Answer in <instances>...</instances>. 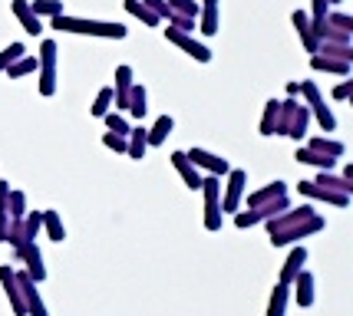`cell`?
Wrapping results in <instances>:
<instances>
[{
    "label": "cell",
    "instance_id": "1",
    "mask_svg": "<svg viewBox=\"0 0 353 316\" xmlns=\"http://www.w3.org/2000/svg\"><path fill=\"white\" fill-rule=\"evenodd\" d=\"M268 231H271V244L284 247V244H294V241H301V238H307V234L323 231V218L310 204H304V208H297V211L288 208L268 221Z\"/></svg>",
    "mask_w": 353,
    "mask_h": 316
},
{
    "label": "cell",
    "instance_id": "2",
    "mask_svg": "<svg viewBox=\"0 0 353 316\" xmlns=\"http://www.w3.org/2000/svg\"><path fill=\"white\" fill-rule=\"evenodd\" d=\"M50 27L63 33H86V36H103V40H123L125 27L123 23H109V20H86V17H70L66 10L50 17Z\"/></svg>",
    "mask_w": 353,
    "mask_h": 316
},
{
    "label": "cell",
    "instance_id": "3",
    "mask_svg": "<svg viewBox=\"0 0 353 316\" xmlns=\"http://www.w3.org/2000/svg\"><path fill=\"white\" fill-rule=\"evenodd\" d=\"M307 125H310V109L297 103V96H288L281 103V136H291L301 142L307 136Z\"/></svg>",
    "mask_w": 353,
    "mask_h": 316
},
{
    "label": "cell",
    "instance_id": "4",
    "mask_svg": "<svg viewBox=\"0 0 353 316\" xmlns=\"http://www.w3.org/2000/svg\"><path fill=\"white\" fill-rule=\"evenodd\" d=\"M57 53L60 46L53 40L40 43V56H37V76H40V96H53L57 92Z\"/></svg>",
    "mask_w": 353,
    "mask_h": 316
},
{
    "label": "cell",
    "instance_id": "5",
    "mask_svg": "<svg viewBox=\"0 0 353 316\" xmlns=\"http://www.w3.org/2000/svg\"><path fill=\"white\" fill-rule=\"evenodd\" d=\"M201 195H205V227L221 231V178L218 175H201Z\"/></svg>",
    "mask_w": 353,
    "mask_h": 316
},
{
    "label": "cell",
    "instance_id": "6",
    "mask_svg": "<svg viewBox=\"0 0 353 316\" xmlns=\"http://www.w3.org/2000/svg\"><path fill=\"white\" fill-rule=\"evenodd\" d=\"M301 96L307 99L310 116L317 119V125H321L323 132H334V129H337V119H334V112L327 109V103H323V96H321V89H317L314 79H304V83H301Z\"/></svg>",
    "mask_w": 353,
    "mask_h": 316
},
{
    "label": "cell",
    "instance_id": "7",
    "mask_svg": "<svg viewBox=\"0 0 353 316\" xmlns=\"http://www.w3.org/2000/svg\"><path fill=\"white\" fill-rule=\"evenodd\" d=\"M245 185H248V171L245 168H228V181H225V198H221V214L228 211L234 214L241 198H245Z\"/></svg>",
    "mask_w": 353,
    "mask_h": 316
},
{
    "label": "cell",
    "instance_id": "8",
    "mask_svg": "<svg viewBox=\"0 0 353 316\" xmlns=\"http://www.w3.org/2000/svg\"><path fill=\"white\" fill-rule=\"evenodd\" d=\"M185 155H188V162L199 168V171H208V175H218V178H221V175H228V168H231L225 155H215V151L199 149V145H195V149H188Z\"/></svg>",
    "mask_w": 353,
    "mask_h": 316
},
{
    "label": "cell",
    "instance_id": "9",
    "mask_svg": "<svg viewBox=\"0 0 353 316\" xmlns=\"http://www.w3.org/2000/svg\"><path fill=\"white\" fill-rule=\"evenodd\" d=\"M165 40H169V43H175V46H182L192 60L212 63V50H208L205 43H199L192 33H182V30H175V27H165Z\"/></svg>",
    "mask_w": 353,
    "mask_h": 316
},
{
    "label": "cell",
    "instance_id": "10",
    "mask_svg": "<svg viewBox=\"0 0 353 316\" xmlns=\"http://www.w3.org/2000/svg\"><path fill=\"white\" fill-rule=\"evenodd\" d=\"M297 191H301V195H307V198H314V201H327V204H334V208H347V204H350V195L334 191V188L317 185V181H301V185H297Z\"/></svg>",
    "mask_w": 353,
    "mask_h": 316
},
{
    "label": "cell",
    "instance_id": "11",
    "mask_svg": "<svg viewBox=\"0 0 353 316\" xmlns=\"http://www.w3.org/2000/svg\"><path fill=\"white\" fill-rule=\"evenodd\" d=\"M132 66H116V86H112V105L116 112L129 109V92H132Z\"/></svg>",
    "mask_w": 353,
    "mask_h": 316
},
{
    "label": "cell",
    "instance_id": "12",
    "mask_svg": "<svg viewBox=\"0 0 353 316\" xmlns=\"http://www.w3.org/2000/svg\"><path fill=\"white\" fill-rule=\"evenodd\" d=\"M10 10H14V17L20 20V27L30 33V36H40V33H43V20L30 10V0H10Z\"/></svg>",
    "mask_w": 353,
    "mask_h": 316
},
{
    "label": "cell",
    "instance_id": "13",
    "mask_svg": "<svg viewBox=\"0 0 353 316\" xmlns=\"http://www.w3.org/2000/svg\"><path fill=\"white\" fill-rule=\"evenodd\" d=\"M169 158H172V168L182 175L185 185H188L192 191H199V188H201V171L192 165V162H188V155H185V151H172Z\"/></svg>",
    "mask_w": 353,
    "mask_h": 316
},
{
    "label": "cell",
    "instance_id": "14",
    "mask_svg": "<svg viewBox=\"0 0 353 316\" xmlns=\"http://www.w3.org/2000/svg\"><path fill=\"white\" fill-rule=\"evenodd\" d=\"M291 23H294V30H297V36H301L304 50H307V53H317V36H314V27H310L307 10H294Z\"/></svg>",
    "mask_w": 353,
    "mask_h": 316
},
{
    "label": "cell",
    "instance_id": "15",
    "mask_svg": "<svg viewBox=\"0 0 353 316\" xmlns=\"http://www.w3.org/2000/svg\"><path fill=\"white\" fill-rule=\"evenodd\" d=\"M310 70H314V73L350 76L353 63H347V60H334V56H321V53H310Z\"/></svg>",
    "mask_w": 353,
    "mask_h": 316
},
{
    "label": "cell",
    "instance_id": "16",
    "mask_svg": "<svg viewBox=\"0 0 353 316\" xmlns=\"http://www.w3.org/2000/svg\"><path fill=\"white\" fill-rule=\"evenodd\" d=\"M291 284H294V300H297V306H304V310L314 306V273L301 271Z\"/></svg>",
    "mask_w": 353,
    "mask_h": 316
},
{
    "label": "cell",
    "instance_id": "17",
    "mask_svg": "<svg viewBox=\"0 0 353 316\" xmlns=\"http://www.w3.org/2000/svg\"><path fill=\"white\" fill-rule=\"evenodd\" d=\"M304 260H307V247H304V244H297V247L291 251V257H288V264L281 267V280H277V284H288V286H291L294 277L304 271Z\"/></svg>",
    "mask_w": 353,
    "mask_h": 316
},
{
    "label": "cell",
    "instance_id": "18",
    "mask_svg": "<svg viewBox=\"0 0 353 316\" xmlns=\"http://www.w3.org/2000/svg\"><path fill=\"white\" fill-rule=\"evenodd\" d=\"M284 195H288V185L284 181H271L268 188L248 195V208H264V204H271V201H277V198H284Z\"/></svg>",
    "mask_w": 353,
    "mask_h": 316
},
{
    "label": "cell",
    "instance_id": "19",
    "mask_svg": "<svg viewBox=\"0 0 353 316\" xmlns=\"http://www.w3.org/2000/svg\"><path fill=\"white\" fill-rule=\"evenodd\" d=\"M145 151H149V142H145V129H142V125L129 129V136H125V155H129L132 162H142V158H145Z\"/></svg>",
    "mask_w": 353,
    "mask_h": 316
},
{
    "label": "cell",
    "instance_id": "20",
    "mask_svg": "<svg viewBox=\"0 0 353 316\" xmlns=\"http://www.w3.org/2000/svg\"><path fill=\"white\" fill-rule=\"evenodd\" d=\"M294 158H297L301 165H314V168H321V171H334V165H337V158H327V155H321V151L307 149V145H301Z\"/></svg>",
    "mask_w": 353,
    "mask_h": 316
},
{
    "label": "cell",
    "instance_id": "21",
    "mask_svg": "<svg viewBox=\"0 0 353 316\" xmlns=\"http://www.w3.org/2000/svg\"><path fill=\"white\" fill-rule=\"evenodd\" d=\"M261 136H281V103L277 99H268V105H264Z\"/></svg>",
    "mask_w": 353,
    "mask_h": 316
},
{
    "label": "cell",
    "instance_id": "22",
    "mask_svg": "<svg viewBox=\"0 0 353 316\" xmlns=\"http://www.w3.org/2000/svg\"><path fill=\"white\" fill-rule=\"evenodd\" d=\"M172 129H175V119H172V116H159L152 129H145V142H149V149H152V145H162V142L172 136Z\"/></svg>",
    "mask_w": 353,
    "mask_h": 316
},
{
    "label": "cell",
    "instance_id": "23",
    "mask_svg": "<svg viewBox=\"0 0 353 316\" xmlns=\"http://www.w3.org/2000/svg\"><path fill=\"white\" fill-rule=\"evenodd\" d=\"M40 218H43V231H46V238H50V241H66V227H63V221H60V211H40Z\"/></svg>",
    "mask_w": 353,
    "mask_h": 316
},
{
    "label": "cell",
    "instance_id": "24",
    "mask_svg": "<svg viewBox=\"0 0 353 316\" xmlns=\"http://www.w3.org/2000/svg\"><path fill=\"white\" fill-rule=\"evenodd\" d=\"M307 149L321 151V155H327V158H343V155H347V145H343V142H337V138H323V136L310 138Z\"/></svg>",
    "mask_w": 353,
    "mask_h": 316
},
{
    "label": "cell",
    "instance_id": "25",
    "mask_svg": "<svg viewBox=\"0 0 353 316\" xmlns=\"http://www.w3.org/2000/svg\"><path fill=\"white\" fill-rule=\"evenodd\" d=\"M149 92H145V86H139V83H132V92H129V109H125V112H129V116H132V119H142V116H145V112H149Z\"/></svg>",
    "mask_w": 353,
    "mask_h": 316
},
{
    "label": "cell",
    "instance_id": "26",
    "mask_svg": "<svg viewBox=\"0 0 353 316\" xmlns=\"http://www.w3.org/2000/svg\"><path fill=\"white\" fill-rule=\"evenodd\" d=\"M317 53H321V56H334V60L353 63V46H350V43H337V40H321V43H317Z\"/></svg>",
    "mask_w": 353,
    "mask_h": 316
},
{
    "label": "cell",
    "instance_id": "27",
    "mask_svg": "<svg viewBox=\"0 0 353 316\" xmlns=\"http://www.w3.org/2000/svg\"><path fill=\"white\" fill-rule=\"evenodd\" d=\"M195 27H199L205 36H215L218 27H221V17H218V7H201L199 10V20H195Z\"/></svg>",
    "mask_w": 353,
    "mask_h": 316
},
{
    "label": "cell",
    "instance_id": "28",
    "mask_svg": "<svg viewBox=\"0 0 353 316\" xmlns=\"http://www.w3.org/2000/svg\"><path fill=\"white\" fill-rule=\"evenodd\" d=\"M314 181H317V185H327V188H334V191H343V195L353 198V181L343 178V175H334V171H321V175H317Z\"/></svg>",
    "mask_w": 353,
    "mask_h": 316
},
{
    "label": "cell",
    "instance_id": "29",
    "mask_svg": "<svg viewBox=\"0 0 353 316\" xmlns=\"http://www.w3.org/2000/svg\"><path fill=\"white\" fill-rule=\"evenodd\" d=\"M125 14H132L136 20H142L145 27H159V23H162V20H159V17H155L152 10L142 3V0H125Z\"/></svg>",
    "mask_w": 353,
    "mask_h": 316
},
{
    "label": "cell",
    "instance_id": "30",
    "mask_svg": "<svg viewBox=\"0 0 353 316\" xmlns=\"http://www.w3.org/2000/svg\"><path fill=\"white\" fill-rule=\"evenodd\" d=\"M3 73H7V79H20V76L37 73V56H27V53H23V56L10 63V66H7Z\"/></svg>",
    "mask_w": 353,
    "mask_h": 316
},
{
    "label": "cell",
    "instance_id": "31",
    "mask_svg": "<svg viewBox=\"0 0 353 316\" xmlns=\"http://www.w3.org/2000/svg\"><path fill=\"white\" fill-rule=\"evenodd\" d=\"M284 310H288V284H277L268 303V316H284Z\"/></svg>",
    "mask_w": 353,
    "mask_h": 316
},
{
    "label": "cell",
    "instance_id": "32",
    "mask_svg": "<svg viewBox=\"0 0 353 316\" xmlns=\"http://www.w3.org/2000/svg\"><path fill=\"white\" fill-rule=\"evenodd\" d=\"M327 14H330V3L327 0H310V27H314V36H317V30L323 27V20H327Z\"/></svg>",
    "mask_w": 353,
    "mask_h": 316
},
{
    "label": "cell",
    "instance_id": "33",
    "mask_svg": "<svg viewBox=\"0 0 353 316\" xmlns=\"http://www.w3.org/2000/svg\"><path fill=\"white\" fill-rule=\"evenodd\" d=\"M109 109H112V86H106V89H99L96 92V103L90 105V112L96 116V119H103Z\"/></svg>",
    "mask_w": 353,
    "mask_h": 316
},
{
    "label": "cell",
    "instance_id": "34",
    "mask_svg": "<svg viewBox=\"0 0 353 316\" xmlns=\"http://www.w3.org/2000/svg\"><path fill=\"white\" fill-rule=\"evenodd\" d=\"M103 119H106V129H109V132H116V136H129V129H132V125L125 122L123 112H116V109H109Z\"/></svg>",
    "mask_w": 353,
    "mask_h": 316
},
{
    "label": "cell",
    "instance_id": "35",
    "mask_svg": "<svg viewBox=\"0 0 353 316\" xmlns=\"http://www.w3.org/2000/svg\"><path fill=\"white\" fill-rule=\"evenodd\" d=\"M30 10L37 17H57L63 14V0H30Z\"/></svg>",
    "mask_w": 353,
    "mask_h": 316
},
{
    "label": "cell",
    "instance_id": "36",
    "mask_svg": "<svg viewBox=\"0 0 353 316\" xmlns=\"http://www.w3.org/2000/svg\"><path fill=\"white\" fill-rule=\"evenodd\" d=\"M7 211H10L14 221H20V218L27 214V195H23V191H10V198H7Z\"/></svg>",
    "mask_w": 353,
    "mask_h": 316
},
{
    "label": "cell",
    "instance_id": "37",
    "mask_svg": "<svg viewBox=\"0 0 353 316\" xmlns=\"http://www.w3.org/2000/svg\"><path fill=\"white\" fill-rule=\"evenodd\" d=\"M169 7L175 17H192V20H199V10H201L195 0H169Z\"/></svg>",
    "mask_w": 353,
    "mask_h": 316
},
{
    "label": "cell",
    "instance_id": "38",
    "mask_svg": "<svg viewBox=\"0 0 353 316\" xmlns=\"http://www.w3.org/2000/svg\"><path fill=\"white\" fill-rule=\"evenodd\" d=\"M23 53H27V46H23V43H10L7 50H0V73H3V70H7L14 60H20Z\"/></svg>",
    "mask_w": 353,
    "mask_h": 316
},
{
    "label": "cell",
    "instance_id": "39",
    "mask_svg": "<svg viewBox=\"0 0 353 316\" xmlns=\"http://www.w3.org/2000/svg\"><path fill=\"white\" fill-rule=\"evenodd\" d=\"M142 3H145V7H149V10L159 17V20H169V17H172L169 0H142Z\"/></svg>",
    "mask_w": 353,
    "mask_h": 316
},
{
    "label": "cell",
    "instance_id": "40",
    "mask_svg": "<svg viewBox=\"0 0 353 316\" xmlns=\"http://www.w3.org/2000/svg\"><path fill=\"white\" fill-rule=\"evenodd\" d=\"M103 145L112 151H125V136H116V132H106L103 136Z\"/></svg>",
    "mask_w": 353,
    "mask_h": 316
},
{
    "label": "cell",
    "instance_id": "41",
    "mask_svg": "<svg viewBox=\"0 0 353 316\" xmlns=\"http://www.w3.org/2000/svg\"><path fill=\"white\" fill-rule=\"evenodd\" d=\"M10 227H14L10 211H0V241H10Z\"/></svg>",
    "mask_w": 353,
    "mask_h": 316
},
{
    "label": "cell",
    "instance_id": "42",
    "mask_svg": "<svg viewBox=\"0 0 353 316\" xmlns=\"http://www.w3.org/2000/svg\"><path fill=\"white\" fill-rule=\"evenodd\" d=\"M350 89H353V79H343L337 89H334V99H337V103H343V99L350 96Z\"/></svg>",
    "mask_w": 353,
    "mask_h": 316
},
{
    "label": "cell",
    "instance_id": "43",
    "mask_svg": "<svg viewBox=\"0 0 353 316\" xmlns=\"http://www.w3.org/2000/svg\"><path fill=\"white\" fill-rule=\"evenodd\" d=\"M288 96H301V83H288Z\"/></svg>",
    "mask_w": 353,
    "mask_h": 316
},
{
    "label": "cell",
    "instance_id": "44",
    "mask_svg": "<svg viewBox=\"0 0 353 316\" xmlns=\"http://www.w3.org/2000/svg\"><path fill=\"white\" fill-rule=\"evenodd\" d=\"M205 7H218V0H205Z\"/></svg>",
    "mask_w": 353,
    "mask_h": 316
}]
</instances>
